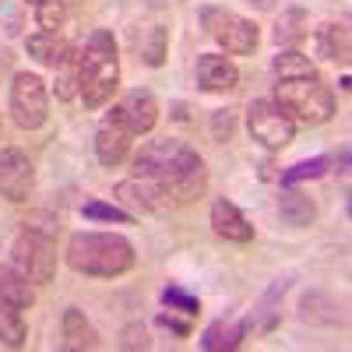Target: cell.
Instances as JSON below:
<instances>
[{
  "mask_svg": "<svg viewBox=\"0 0 352 352\" xmlns=\"http://www.w3.org/2000/svg\"><path fill=\"white\" fill-rule=\"evenodd\" d=\"M307 28H310V18H307L303 8H285L278 25H275V43L285 46V50H296L307 39Z\"/></svg>",
  "mask_w": 352,
  "mask_h": 352,
  "instance_id": "7402d4cb",
  "label": "cell"
},
{
  "mask_svg": "<svg viewBox=\"0 0 352 352\" xmlns=\"http://www.w3.org/2000/svg\"><path fill=\"white\" fill-rule=\"evenodd\" d=\"M120 88V56L109 28H96L78 56V92L88 109H102Z\"/></svg>",
  "mask_w": 352,
  "mask_h": 352,
  "instance_id": "3957f363",
  "label": "cell"
},
{
  "mask_svg": "<svg viewBox=\"0 0 352 352\" xmlns=\"http://www.w3.org/2000/svg\"><path fill=\"white\" fill-rule=\"evenodd\" d=\"M11 261H14V272L18 275H25L32 285H43L56 272V243H53L50 232L25 226L18 236H14Z\"/></svg>",
  "mask_w": 352,
  "mask_h": 352,
  "instance_id": "5b68a950",
  "label": "cell"
},
{
  "mask_svg": "<svg viewBox=\"0 0 352 352\" xmlns=\"http://www.w3.org/2000/svg\"><path fill=\"white\" fill-rule=\"evenodd\" d=\"M331 169V155H314V159H303V162H296V166H289V169H282V187H296V184H307V180H320Z\"/></svg>",
  "mask_w": 352,
  "mask_h": 352,
  "instance_id": "cb8c5ba5",
  "label": "cell"
},
{
  "mask_svg": "<svg viewBox=\"0 0 352 352\" xmlns=\"http://www.w3.org/2000/svg\"><path fill=\"white\" fill-rule=\"evenodd\" d=\"M247 127H250V138L261 141L268 152H282L292 141V134H296V124L282 113L275 99H254L247 106Z\"/></svg>",
  "mask_w": 352,
  "mask_h": 352,
  "instance_id": "ba28073f",
  "label": "cell"
},
{
  "mask_svg": "<svg viewBox=\"0 0 352 352\" xmlns=\"http://www.w3.org/2000/svg\"><path fill=\"white\" fill-rule=\"evenodd\" d=\"M278 215H282V222H285V226L303 229V226H310V222L317 219V204H314V201H310V194H303V190H282Z\"/></svg>",
  "mask_w": 352,
  "mask_h": 352,
  "instance_id": "44dd1931",
  "label": "cell"
},
{
  "mask_svg": "<svg viewBox=\"0 0 352 352\" xmlns=\"http://www.w3.org/2000/svg\"><path fill=\"white\" fill-rule=\"evenodd\" d=\"M285 289H289V278H275V282H272V289L261 296V303L254 307V314L243 320L247 331H272V328L278 324V310H275V303H278V296H285Z\"/></svg>",
  "mask_w": 352,
  "mask_h": 352,
  "instance_id": "d6986e66",
  "label": "cell"
},
{
  "mask_svg": "<svg viewBox=\"0 0 352 352\" xmlns=\"http://www.w3.org/2000/svg\"><path fill=\"white\" fill-rule=\"evenodd\" d=\"M56 99H74L78 96V53H71L67 56V60L60 64V67H56Z\"/></svg>",
  "mask_w": 352,
  "mask_h": 352,
  "instance_id": "83f0119b",
  "label": "cell"
},
{
  "mask_svg": "<svg viewBox=\"0 0 352 352\" xmlns=\"http://www.w3.org/2000/svg\"><path fill=\"white\" fill-rule=\"evenodd\" d=\"M36 21L43 32H60L67 21V0H43V4H36Z\"/></svg>",
  "mask_w": 352,
  "mask_h": 352,
  "instance_id": "4316f807",
  "label": "cell"
},
{
  "mask_svg": "<svg viewBox=\"0 0 352 352\" xmlns=\"http://www.w3.org/2000/svg\"><path fill=\"white\" fill-rule=\"evenodd\" d=\"M131 152V134L124 127H116L109 120H102V127L96 131V155L102 166H120Z\"/></svg>",
  "mask_w": 352,
  "mask_h": 352,
  "instance_id": "2e32d148",
  "label": "cell"
},
{
  "mask_svg": "<svg viewBox=\"0 0 352 352\" xmlns=\"http://www.w3.org/2000/svg\"><path fill=\"white\" fill-rule=\"evenodd\" d=\"M162 303H166L169 310H176V314H187V317L201 314L197 296H190V292H187V289H180V285H166V289H162Z\"/></svg>",
  "mask_w": 352,
  "mask_h": 352,
  "instance_id": "f1b7e54d",
  "label": "cell"
},
{
  "mask_svg": "<svg viewBox=\"0 0 352 352\" xmlns=\"http://www.w3.org/2000/svg\"><path fill=\"white\" fill-rule=\"evenodd\" d=\"M25 50L32 53L39 64H46V67H53V71L74 53V46H71L60 32H36V36H28V39H25Z\"/></svg>",
  "mask_w": 352,
  "mask_h": 352,
  "instance_id": "9a60e30c",
  "label": "cell"
},
{
  "mask_svg": "<svg viewBox=\"0 0 352 352\" xmlns=\"http://www.w3.org/2000/svg\"><path fill=\"white\" fill-rule=\"evenodd\" d=\"M81 215L85 219H96V222H116V226H131L134 215L124 212L120 204H106V201H85L81 204Z\"/></svg>",
  "mask_w": 352,
  "mask_h": 352,
  "instance_id": "484cf974",
  "label": "cell"
},
{
  "mask_svg": "<svg viewBox=\"0 0 352 352\" xmlns=\"http://www.w3.org/2000/svg\"><path fill=\"white\" fill-rule=\"evenodd\" d=\"M106 120L116 124V127H124L131 138L148 134L159 124V99L148 92V88H134V92H127L120 102L106 113Z\"/></svg>",
  "mask_w": 352,
  "mask_h": 352,
  "instance_id": "9c48e42d",
  "label": "cell"
},
{
  "mask_svg": "<svg viewBox=\"0 0 352 352\" xmlns=\"http://www.w3.org/2000/svg\"><path fill=\"white\" fill-rule=\"evenodd\" d=\"M201 25L232 56H247L261 43V28L250 18H243L236 11H226V8H201Z\"/></svg>",
  "mask_w": 352,
  "mask_h": 352,
  "instance_id": "8992f818",
  "label": "cell"
},
{
  "mask_svg": "<svg viewBox=\"0 0 352 352\" xmlns=\"http://www.w3.org/2000/svg\"><path fill=\"white\" fill-rule=\"evenodd\" d=\"M113 194L120 197V201H127V204H134L138 212H148V215H166L169 208H176L173 194L162 184L148 180V176H131V180L116 184Z\"/></svg>",
  "mask_w": 352,
  "mask_h": 352,
  "instance_id": "8fae6325",
  "label": "cell"
},
{
  "mask_svg": "<svg viewBox=\"0 0 352 352\" xmlns=\"http://www.w3.org/2000/svg\"><path fill=\"white\" fill-rule=\"evenodd\" d=\"M152 342H148V335H144V328L138 331V328H127L124 331V349H148Z\"/></svg>",
  "mask_w": 352,
  "mask_h": 352,
  "instance_id": "4dcf8cb0",
  "label": "cell"
},
{
  "mask_svg": "<svg viewBox=\"0 0 352 352\" xmlns=\"http://www.w3.org/2000/svg\"><path fill=\"white\" fill-rule=\"evenodd\" d=\"M36 190V166L28 162L25 152L4 148L0 152V197H8L11 204H25Z\"/></svg>",
  "mask_w": 352,
  "mask_h": 352,
  "instance_id": "30bf717a",
  "label": "cell"
},
{
  "mask_svg": "<svg viewBox=\"0 0 352 352\" xmlns=\"http://www.w3.org/2000/svg\"><path fill=\"white\" fill-rule=\"evenodd\" d=\"M0 342L8 349L25 345V317H21V307L14 303H0Z\"/></svg>",
  "mask_w": 352,
  "mask_h": 352,
  "instance_id": "d4e9b609",
  "label": "cell"
},
{
  "mask_svg": "<svg viewBox=\"0 0 352 352\" xmlns=\"http://www.w3.org/2000/svg\"><path fill=\"white\" fill-rule=\"evenodd\" d=\"M11 116L21 131H39L50 120V88L39 74H14L11 81Z\"/></svg>",
  "mask_w": 352,
  "mask_h": 352,
  "instance_id": "52a82bcc",
  "label": "cell"
},
{
  "mask_svg": "<svg viewBox=\"0 0 352 352\" xmlns=\"http://www.w3.org/2000/svg\"><path fill=\"white\" fill-rule=\"evenodd\" d=\"M243 338H247V324H243V320H215V324L204 328L201 349L204 352H229V349H240Z\"/></svg>",
  "mask_w": 352,
  "mask_h": 352,
  "instance_id": "ac0fdd59",
  "label": "cell"
},
{
  "mask_svg": "<svg viewBox=\"0 0 352 352\" xmlns=\"http://www.w3.org/2000/svg\"><path fill=\"white\" fill-rule=\"evenodd\" d=\"M0 303H14V307H32L36 303V289L25 275H18L14 268H0Z\"/></svg>",
  "mask_w": 352,
  "mask_h": 352,
  "instance_id": "603a6c76",
  "label": "cell"
},
{
  "mask_svg": "<svg viewBox=\"0 0 352 352\" xmlns=\"http://www.w3.org/2000/svg\"><path fill=\"white\" fill-rule=\"evenodd\" d=\"M197 85L204 92H232L240 85V71L229 56L204 53V56H197Z\"/></svg>",
  "mask_w": 352,
  "mask_h": 352,
  "instance_id": "7c38bea8",
  "label": "cell"
},
{
  "mask_svg": "<svg viewBox=\"0 0 352 352\" xmlns=\"http://www.w3.org/2000/svg\"><path fill=\"white\" fill-rule=\"evenodd\" d=\"M28 4H32V8H36V4H43V0H28Z\"/></svg>",
  "mask_w": 352,
  "mask_h": 352,
  "instance_id": "d6a6232c",
  "label": "cell"
},
{
  "mask_svg": "<svg viewBox=\"0 0 352 352\" xmlns=\"http://www.w3.org/2000/svg\"><path fill=\"white\" fill-rule=\"evenodd\" d=\"M8 64V53H0V67H4Z\"/></svg>",
  "mask_w": 352,
  "mask_h": 352,
  "instance_id": "1f68e13d",
  "label": "cell"
},
{
  "mask_svg": "<svg viewBox=\"0 0 352 352\" xmlns=\"http://www.w3.org/2000/svg\"><path fill=\"white\" fill-rule=\"evenodd\" d=\"M212 229H215V236H222L229 243H250L254 240V226L247 222V215L236 204L226 201V197H219L212 204Z\"/></svg>",
  "mask_w": 352,
  "mask_h": 352,
  "instance_id": "5bb4252c",
  "label": "cell"
},
{
  "mask_svg": "<svg viewBox=\"0 0 352 352\" xmlns=\"http://www.w3.org/2000/svg\"><path fill=\"white\" fill-rule=\"evenodd\" d=\"M166 28L162 25H144V28H134L131 32V43L134 50L141 53V60L148 64V67H162L166 60Z\"/></svg>",
  "mask_w": 352,
  "mask_h": 352,
  "instance_id": "ffe728a7",
  "label": "cell"
},
{
  "mask_svg": "<svg viewBox=\"0 0 352 352\" xmlns=\"http://www.w3.org/2000/svg\"><path fill=\"white\" fill-rule=\"evenodd\" d=\"M99 331L92 328V320L85 317V310L67 307L60 314V349L64 352H85V349H99Z\"/></svg>",
  "mask_w": 352,
  "mask_h": 352,
  "instance_id": "4fadbf2b",
  "label": "cell"
},
{
  "mask_svg": "<svg viewBox=\"0 0 352 352\" xmlns=\"http://www.w3.org/2000/svg\"><path fill=\"white\" fill-rule=\"evenodd\" d=\"M134 176H148V180L162 184L176 204H190L204 194L208 173H204V159L180 138H155L144 141L141 152L131 159Z\"/></svg>",
  "mask_w": 352,
  "mask_h": 352,
  "instance_id": "7a4b0ae2",
  "label": "cell"
},
{
  "mask_svg": "<svg viewBox=\"0 0 352 352\" xmlns=\"http://www.w3.org/2000/svg\"><path fill=\"white\" fill-rule=\"evenodd\" d=\"M134 261L131 240L116 232H74L67 240V264L88 278H120L134 268Z\"/></svg>",
  "mask_w": 352,
  "mask_h": 352,
  "instance_id": "277c9868",
  "label": "cell"
},
{
  "mask_svg": "<svg viewBox=\"0 0 352 352\" xmlns=\"http://www.w3.org/2000/svg\"><path fill=\"white\" fill-rule=\"evenodd\" d=\"M314 50L317 56H324V60H335V64H345L349 60V50H352V39H349V25H320L314 32Z\"/></svg>",
  "mask_w": 352,
  "mask_h": 352,
  "instance_id": "e0dca14e",
  "label": "cell"
},
{
  "mask_svg": "<svg viewBox=\"0 0 352 352\" xmlns=\"http://www.w3.org/2000/svg\"><path fill=\"white\" fill-rule=\"evenodd\" d=\"M159 324H162V328H169L173 335H180V338H187V335H190V320H187V317L180 320V317H176V310L159 314Z\"/></svg>",
  "mask_w": 352,
  "mask_h": 352,
  "instance_id": "f546056e",
  "label": "cell"
},
{
  "mask_svg": "<svg viewBox=\"0 0 352 352\" xmlns=\"http://www.w3.org/2000/svg\"><path fill=\"white\" fill-rule=\"evenodd\" d=\"M275 71V102L292 124L320 127L335 116V96L331 88L320 81L317 67L307 53L300 50H278L272 60Z\"/></svg>",
  "mask_w": 352,
  "mask_h": 352,
  "instance_id": "6da1fadb",
  "label": "cell"
}]
</instances>
